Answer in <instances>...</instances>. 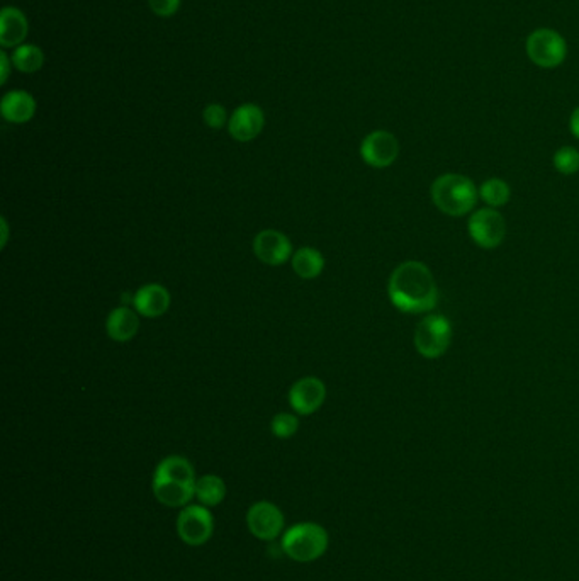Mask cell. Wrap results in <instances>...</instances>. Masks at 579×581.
<instances>
[{"label": "cell", "mask_w": 579, "mask_h": 581, "mask_svg": "<svg viewBox=\"0 0 579 581\" xmlns=\"http://www.w3.org/2000/svg\"><path fill=\"white\" fill-rule=\"evenodd\" d=\"M387 294L403 313H428L439 303V288L427 265L418 261L403 262L389 277Z\"/></svg>", "instance_id": "cell-1"}, {"label": "cell", "mask_w": 579, "mask_h": 581, "mask_svg": "<svg viewBox=\"0 0 579 581\" xmlns=\"http://www.w3.org/2000/svg\"><path fill=\"white\" fill-rule=\"evenodd\" d=\"M195 481L197 478L189 459L168 456L160 461L153 474V495L170 509L187 507L195 499Z\"/></svg>", "instance_id": "cell-2"}, {"label": "cell", "mask_w": 579, "mask_h": 581, "mask_svg": "<svg viewBox=\"0 0 579 581\" xmlns=\"http://www.w3.org/2000/svg\"><path fill=\"white\" fill-rule=\"evenodd\" d=\"M479 197L474 182L460 174H443L432 184V199L441 213L464 216L470 213Z\"/></svg>", "instance_id": "cell-3"}, {"label": "cell", "mask_w": 579, "mask_h": 581, "mask_svg": "<svg viewBox=\"0 0 579 581\" xmlns=\"http://www.w3.org/2000/svg\"><path fill=\"white\" fill-rule=\"evenodd\" d=\"M330 538L325 527L315 522H303L290 527L282 536V551L298 563H313L327 553Z\"/></svg>", "instance_id": "cell-4"}, {"label": "cell", "mask_w": 579, "mask_h": 581, "mask_svg": "<svg viewBox=\"0 0 579 581\" xmlns=\"http://www.w3.org/2000/svg\"><path fill=\"white\" fill-rule=\"evenodd\" d=\"M525 52L538 69H557L565 63L567 43L565 36L555 29L538 28L527 36Z\"/></svg>", "instance_id": "cell-5"}, {"label": "cell", "mask_w": 579, "mask_h": 581, "mask_svg": "<svg viewBox=\"0 0 579 581\" xmlns=\"http://www.w3.org/2000/svg\"><path fill=\"white\" fill-rule=\"evenodd\" d=\"M452 342L451 321L441 315H428L414 330V347L425 359H439Z\"/></svg>", "instance_id": "cell-6"}, {"label": "cell", "mask_w": 579, "mask_h": 581, "mask_svg": "<svg viewBox=\"0 0 579 581\" xmlns=\"http://www.w3.org/2000/svg\"><path fill=\"white\" fill-rule=\"evenodd\" d=\"M214 519L204 505H187L177 517V534L180 540L191 548L204 546L213 538Z\"/></svg>", "instance_id": "cell-7"}, {"label": "cell", "mask_w": 579, "mask_h": 581, "mask_svg": "<svg viewBox=\"0 0 579 581\" xmlns=\"http://www.w3.org/2000/svg\"><path fill=\"white\" fill-rule=\"evenodd\" d=\"M470 235L481 249H497L507 236V222L495 208L478 209L468 223Z\"/></svg>", "instance_id": "cell-8"}, {"label": "cell", "mask_w": 579, "mask_h": 581, "mask_svg": "<svg viewBox=\"0 0 579 581\" xmlns=\"http://www.w3.org/2000/svg\"><path fill=\"white\" fill-rule=\"evenodd\" d=\"M400 155V141L386 129H375L362 139L360 157L367 166L386 168L396 162Z\"/></svg>", "instance_id": "cell-9"}, {"label": "cell", "mask_w": 579, "mask_h": 581, "mask_svg": "<svg viewBox=\"0 0 579 581\" xmlns=\"http://www.w3.org/2000/svg\"><path fill=\"white\" fill-rule=\"evenodd\" d=\"M284 513L271 501L253 503L247 513V526L253 538L271 542L284 530Z\"/></svg>", "instance_id": "cell-10"}, {"label": "cell", "mask_w": 579, "mask_h": 581, "mask_svg": "<svg viewBox=\"0 0 579 581\" xmlns=\"http://www.w3.org/2000/svg\"><path fill=\"white\" fill-rule=\"evenodd\" d=\"M327 386L321 379L308 376L296 381L290 389V408L299 415H311L325 403Z\"/></svg>", "instance_id": "cell-11"}, {"label": "cell", "mask_w": 579, "mask_h": 581, "mask_svg": "<svg viewBox=\"0 0 579 581\" xmlns=\"http://www.w3.org/2000/svg\"><path fill=\"white\" fill-rule=\"evenodd\" d=\"M263 126H265V116L262 110L257 104L247 102L238 106L232 114L228 121V133L236 141L247 143L262 133Z\"/></svg>", "instance_id": "cell-12"}, {"label": "cell", "mask_w": 579, "mask_h": 581, "mask_svg": "<svg viewBox=\"0 0 579 581\" xmlns=\"http://www.w3.org/2000/svg\"><path fill=\"white\" fill-rule=\"evenodd\" d=\"M253 253L267 265H282L292 257L290 240L277 230H263L253 238Z\"/></svg>", "instance_id": "cell-13"}, {"label": "cell", "mask_w": 579, "mask_h": 581, "mask_svg": "<svg viewBox=\"0 0 579 581\" xmlns=\"http://www.w3.org/2000/svg\"><path fill=\"white\" fill-rule=\"evenodd\" d=\"M28 17L14 5H5L0 13V44L2 48H17L28 38Z\"/></svg>", "instance_id": "cell-14"}, {"label": "cell", "mask_w": 579, "mask_h": 581, "mask_svg": "<svg viewBox=\"0 0 579 581\" xmlns=\"http://www.w3.org/2000/svg\"><path fill=\"white\" fill-rule=\"evenodd\" d=\"M133 306L141 317L158 319L170 306V294L160 284H147L133 294Z\"/></svg>", "instance_id": "cell-15"}, {"label": "cell", "mask_w": 579, "mask_h": 581, "mask_svg": "<svg viewBox=\"0 0 579 581\" xmlns=\"http://www.w3.org/2000/svg\"><path fill=\"white\" fill-rule=\"evenodd\" d=\"M0 112L9 123H28L36 114V99L26 90H9L0 100Z\"/></svg>", "instance_id": "cell-16"}, {"label": "cell", "mask_w": 579, "mask_h": 581, "mask_svg": "<svg viewBox=\"0 0 579 581\" xmlns=\"http://www.w3.org/2000/svg\"><path fill=\"white\" fill-rule=\"evenodd\" d=\"M139 329L138 311L129 306H119L112 310L106 319V332L116 342L131 340Z\"/></svg>", "instance_id": "cell-17"}, {"label": "cell", "mask_w": 579, "mask_h": 581, "mask_svg": "<svg viewBox=\"0 0 579 581\" xmlns=\"http://www.w3.org/2000/svg\"><path fill=\"white\" fill-rule=\"evenodd\" d=\"M290 265L296 276L301 279H315L319 276L325 269V257L321 252L311 247H303L296 250L290 257Z\"/></svg>", "instance_id": "cell-18"}, {"label": "cell", "mask_w": 579, "mask_h": 581, "mask_svg": "<svg viewBox=\"0 0 579 581\" xmlns=\"http://www.w3.org/2000/svg\"><path fill=\"white\" fill-rule=\"evenodd\" d=\"M226 497V484L216 474H206L195 481V499L207 509L218 507Z\"/></svg>", "instance_id": "cell-19"}, {"label": "cell", "mask_w": 579, "mask_h": 581, "mask_svg": "<svg viewBox=\"0 0 579 581\" xmlns=\"http://www.w3.org/2000/svg\"><path fill=\"white\" fill-rule=\"evenodd\" d=\"M13 65L15 70L23 73H34L40 71L44 65V53L42 48L31 43H23L14 48V53L11 55Z\"/></svg>", "instance_id": "cell-20"}, {"label": "cell", "mask_w": 579, "mask_h": 581, "mask_svg": "<svg viewBox=\"0 0 579 581\" xmlns=\"http://www.w3.org/2000/svg\"><path fill=\"white\" fill-rule=\"evenodd\" d=\"M479 197L489 208H501L510 201V186L503 179H488L479 189Z\"/></svg>", "instance_id": "cell-21"}, {"label": "cell", "mask_w": 579, "mask_h": 581, "mask_svg": "<svg viewBox=\"0 0 579 581\" xmlns=\"http://www.w3.org/2000/svg\"><path fill=\"white\" fill-rule=\"evenodd\" d=\"M554 167L559 174L571 176L579 170V152L574 147H563L554 153Z\"/></svg>", "instance_id": "cell-22"}, {"label": "cell", "mask_w": 579, "mask_h": 581, "mask_svg": "<svg viewBox=\"0 0 579 581\" xmlns=\"http://www.w3.org/2000/svg\"><path fill=\"white\" fill-rule=\"evenodd\" d=\"M271 429L279 439H290L299 429V418L292 414H277L272 418Z\"/></svg>", "instance_id": "cell-23"}, {"label": "cell", "mask_w": 579, "mask_h": 581, "mask_svg": "<svg viewBox=\"0 0 579 581\" xmlns=\"http://www.w3.org/2000/svg\"><path fill=\"white\" fill-rule=\"evenodd\" d=\"M203 119L213 129H221L223 126H228V121H230L226 110L221 104H216V102L206 106V110L203 112Z\"/></svg>", "instance_id": "cell-24"}, {"label": "cell", "mask_w": 579, "mask_h": 581, "mask_svg": "<svg viewBox=\"0 0 579 581\" xmlns=\"http://www.w3.org/2000/svg\"><path fill=\"white\" fill-rule=\"evenodd\" d=\"M182 0H148L152 13L158 17H172L177 14Z\"/></svg>", "instance_id": "cell-25"}, {"label": "cell", "mask_w": 579, "mask_h": 581, "mask_svg": "<svg viewBox=\"0 0 579 581\" xmlns=\"http://www.w3.org/2000/svg\"><path fill=\"white\" fill-rule=\"evenodd\" d=\"M13 58L7 55L5 52H0V85H5L7 79L11 75L13 70Z\"/></svg>", "instance_id": "cell-26"}, {"label": "cell", "mask_w": 579, "mask_h": 581, "mask_svg": "<svg viewBox=\"0 0 579 581\" xmlns=\"http://www.w3.org/2000/svg\"><path fill=\"white\" fill-rule=\"evenodd\" d=\"M569 129L573 133L574 138L579 139V106L573 111L571 114V119H569Z\"/></svg>", "instance_id": "cell-27"}, {"label": "cell", "mask_w": 579, "mask_h": 581, "mask_svg": "<svg viewBox=\"0 0 579 581\" xmlns=\"http://www.w3.org/2000/svg\"><path fill=\"white\" fill-rule=\"evenodd\" d=\"M2 230H4V233H2V247H4L7 242V222L5 220H2Z\"/></svg>", "instance_id": "cell-28"}]
</instances>
